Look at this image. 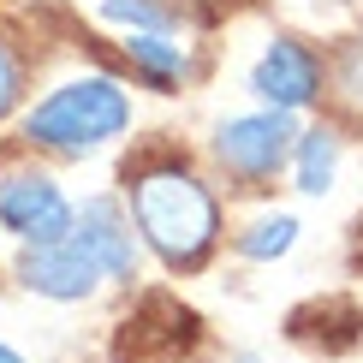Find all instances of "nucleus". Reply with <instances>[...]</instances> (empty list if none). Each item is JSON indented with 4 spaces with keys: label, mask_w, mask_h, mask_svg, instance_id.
Listing matches in <instances>:
<instances>
[{
    "label": "nucleus",
    "mask_w": 363,
    "mask_h": 363,
    "mask_svg": "<svg viewBox=\"0 0 363 363\" xmlns=\"http://www.w3.org/2000/svg\"><path fill=\"white\" fill-rule=\"evenodd\" d=\"M292 238H298L292 215H262V220H250L245 233H238V250H245L250 262H274V256L292 250Z\"/></svg>",
    "instance_id": "9d476101"
},
{
    "label": "nucleus",
    "mask_w": 363,
    "mask_h": 363,
    "mask_svg": "<svg viewBox=\"0 0 363 363\" xmlns=\"http://www.w3.org/2000/svg\"><path fill=\"white\" fill-rule=\"evenodd\" d=\"M131 125V101L113 78H78V84H60L48 101L24 113V138L30 143H48L66 149V155H84V149H101L108 138Z\"/></svg>",
    "instance_id": "f03ea898"
},
{
    "label": "nucleus",
    "mask_w": 363,
    "mask_h": 363,
    "mask_svg": "<svg viewBox=\"0 0 363 363\" xmlns=\"http://www.w3.org/2000/svg\"><path fill=\"white\" fill-rule=\"evenodd\" d=\"M12 101H18V60H12V48L0 42V119L12 113Z\"/></svg>",
    "instance_id": "ddd939ff"
},
{
    "label": "nucleus",
    "mask_w": 363,
    "mask_h": 363,
    "mask_svg": "<svg viewBox=\"0 0 363 363\" xmlns=\"http://www.w3.org/2000/svg\"><path fill=\"white\" fill-rule=\"evenodd\" d=\"M78 238L96 250L101 274L108 280H131L138 274V245H131V220L119 215L113 196H89L84 215H78Z\"/></svg>",
    "instance_id": "0eeeda50"
},
{
    "label": "nucleus",
    "mask_w": 363,
    "mask_h": 363,
    "mask_svg": "<svg viewBox=\"0 0 363 363\" xmlns=\"http://www.w3.org/2000/svg\"><path fill=\"white\" fill-rule=\"evenodd\" d=\"M0 226L24 245H48V238H66L78 226V215H72V203L60 196L48 173H12L0 185Z\"/></svg>",
    "instance_id": "39448f33"
},
{
    "label": "nucleus",
    "mask_w": 363,
    "mask_h": 363,
    "mask_svg": "<svg viewBox=\"0 0 363 363\" xmlns=\"http://www.w3.org/2000/svg\"><path fill=\"white\" fill-rule=\"evenodd\" d=\"M0 363H24L18 352H12V345H0Z\"/></svg>",
    "instance_id": "4468645a"
},
{
    "label": "nucleus",
    "mask_w": 363,
    "mask_h": 363,
    "mask_svg": "<svg viewBox=\"0 0 363 363\" xmlns=\"http://www.w3.org/2000/svg\"><path fill=\"white\" fill-rule=\"evenodd\" d=\"M250 89L262 101H274V108H304V101H315V89H322V66H315L310 48H298L292 36H280V42L262 48V60H256Z\"/></svg>",
    "instance_id": "423d86ee"
},
{
    "label": "nucleus",
    "mask_w": 363,
    "mask_h": 363,
    "mask_svg": "<svg viewBox=\"0 0 363 363\" xmlns=\"http://www.w3.org/2000/svg\"><path fill=\"white\" fill-rule=\"evenodd\" d=\"M101 18L125 30H161V36L179 30V12H167L161 0H101Z\"/></svg>",
    "instance_id": "9b49d317"
},
{
    "label": "nucleus",
    "mask_w": 363,
    "mask_h": 363,
    "mask_svg": "<svg viewBox=\"0 0 363 363\" xmlns=\"http://www.w3.org/2000/svg\"><path fill=\"white\" fill-rule=\"evenodd\" d=\"M125 54L138 60L155 84H173V78H185V72H191V54L179 48V42H167L161 30H131V36H125Z\"/></svg>",
    "instance_id": "1a4fd4ad"
},
{
    "label": "nucleus",
    "mask_w": 363,
    "mask_h": 363,
    "mask_svg": "<svg viewBox=\"0 0 363 363\" xmlns=\"http://www.w3.org/2000/svg\"><path fill=\"white\" fill-rule=\"evenodd\" d=\"M334 173H340V138L334 131H304L298 138V191L304 196L334 191Z\"/></svg>",
    "instance_id": "6e6552de"
},
{
    "label": "nucleus",
    "mask_w": 363,
    "mask_h": 363,
    "mask_svg": "<svg viewBox=\"0 0 363 363\" xmlns=\"http://www.w3.org/2000/svg\"><path fill=\"white\" fill-rule=\"evenodd\" d=\"M131 220L149 238V250L173 268L203 262V250L215 245V196L185 167H149L131 185Z\"/></svg>",
    "instance_id": "f257e3e1"
},
{
    "label": "nucleus",
    "mask_w": 363,
    "mask_h": 363,
    "mask_svg": "<svg viewBox=\"0 0 363 363\" xmlns=\"http://www.w3.org/2000/svg\"><path fill=\"white\" fill-rule=\"evenodd\" d=\"M334 96L352 113H363V36H352L340 48V60H334Z\"/></svg>",
    "instance_id": "f8f14e48"
},
{
    "label": "nucleus",
    "mask_w": 363,
    "mask_h": 363,
    "mask_svg": "<svg viewBox=\"0 0 363 363\" xmlns=\"http://www.w3.org/2000/svg\"><path fill=\"white\" fill-rule=\"evenodd\" d=\"M292 108H274V113H245V119H226V125L215 131V155L226 173L238 179H268L280 167L286 155H292Z\"/></svg>",
    "instance_id": "7ed1b4c3"
},
{
    "label": "nucleus",
    "mask_w": 363,
    "mask_h": 363,
    "mask_svg": "<svg viewBox=\"0 0 363 363\" xmlns=\"http://www.w3.org/2000/svg\"><path fill=\"white\" fill-rule=\"evenodd\" d=\"M18 280L30 286V292H42V298H60V304H72V298H89V292H96V280H108V274H101L96 250L78 238V226H72L66 238L30 245V250L18 256Z\"/></svg>",
    "instance_id": "20e7f679"
}]
</instances>
